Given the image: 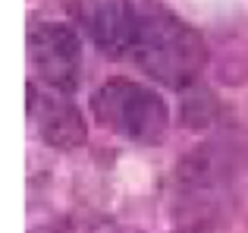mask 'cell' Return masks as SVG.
I'll use <instances>...</instances> for the list:
<instances>
[{"label": "cell", "mask_w": 248, "mask_h": 233, "mask_svg": "<svg viewBox=\"0 0 248 233\" xmlns=\"http://www.w3.org/2000/svg\"><path fill=\"white\" fill-rule=\"evenodd\" d=\"M29 57L44 85L60 92H73L79 85L82 44L76 29H69L66 22H31Z\"/></svg>", "instance_id": "3957f363"}, {"label": "cell", "mask_w": 248, "mask_h": 233, "mask_svg": "<svg viewBox=\"0 0 248 233\" xmlns=\"http://www.w3.org/2000/svg\"><path fill=\"white\" fill-rule=\"evenodd\" d=\"M248 148V145H242ZM239 145L220 139V142H207V145H198V151L188 154L186 164L179 167V186L188 199L195 202H204L201 196L214 189H230V183L239 177V170L245 167V161H239Z\"/></svg>", "instance_id": "8992f818"}, {"label": "cell", "mask_w": 248, "mask_h": 233, "mask_svg": "<svg viewBox=\"0 0 248 233\" xmlns=\"http://www.w3.org/2000/svg\"><path fill=\"white\" fill-rule=\"evenodd\" d=\"M176 233H198V230H176Z\"/></svg>", "instance_id": "52a82bcc"}, {"label": "cell", "mask_w": 248, "mask_h": 233, "mask_svg": "<svg viewBox=\"0 0 248 233\" xmlns=\"http://www.w3.org/2000/svg\"><path fill=\"white\" fill-rule=\"evenodd\" d=\"M73 16L97 50L110 57L132 50L135 19H139L135 0H73Z\"/></svg>", "instance_id": "5b68a950"}, {"label": "cell", "mask_w": 248, "mask_h": 233, "mask_svg": "<svg viewBox=\"0 0 248 233\" xmlns=\"http://www.w3.org/2000/svg\"><path fill=\"white\" fill-rule=\"evenodd\" d=\"M135 6H139V19L129 50L132 60L167 88L192 85L207 60L201 32L157 0H135Z\"/></svg>", "instance_id": "6da1fadb"}, {"label": "cell", "mask_w": 248, "mask_h": 233, "mask_svg": "<svg viewBox=\"0 0 248 233\" xmlns=\"http://www.w3.org/2000/svg\"><path fill=\"white\" fill-rule=\"evenodd\" d=\"M91 114L104 129L139 145H154L167 135L170 111L154 88L132 79H110L91 92Z\"/></svg>", "instance_id": "7a4b0ae2"}, {"label": "cell", "mask_w": 248, "mask_h": 233, "mask_svg": "<svg viewBox=\"0 0 248 233\" xmlns=\"http://www.w3.org/2000/svg\"><path fill=\"white\" fill-rule=\"evenodd\" d=\"M25 111H29L31 126L38 129V135L50 148L73 151L88 135L82 111L69 101V92L50 88L44 82H29V88H25Z\"/></svg>", "instance_id": "277c9868"}]
</instances>
